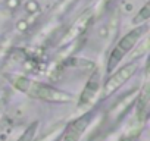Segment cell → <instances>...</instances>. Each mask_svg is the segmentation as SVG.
I'll return each instance as SVG.
<instances>
[{
	"label": "cell",
	"instance_id": "obj_5",
	"mask_svg": "<svg viewBox=\"0 0 150 141\" xmlns=\"http://www.w3.org/2000/svg\"><path fill=\"white\" fill-rule=\"evenodd\" d=\"M137 96H138V90H137V88H135V90H131L128 94L122 96V97L109 109V112H108V115H106L108 121H109V122H116V121H119V119L129 110V107L135 103Z\"/></svg>",
	"mask_w": 150,
	"mask_h": 141
},
{
	"label": "cell",
	"instance_id": "obj_6",
	"mask_svg": "<svg viewBox=\"0 0 150 141\" xmlns=\"http://www.w3.org/2000/svg\"><path fill=\"white\" fill-rule=\"evenodd\" d=\"M90 121H91V115L90 113H86V115L77 118L75 121H72L65 129L63 141H80V138L84 134V131L87 129Z\"/></svg>",
	"mask_w": 150,
	"mask_h": 141
},
{
	"label": "cell",
	"instance_id": "obj_7",
	"mask_svg": "<svg viewBox=\"0 0 150 141\" xmlns=\"http://www.w3.org/2000/svg\"><path fill=\"white\" fill-rule=\"evenodd\" d=\"M99 88H100V75H99V72H94V74L90 77V80L87 81V84H86L83 93L80 94L78 107H86V106H88V104L94 100V97L97 96Z\"/></svg>",
	"mask_w": 150,
	"mask_h": 141
},
{
	"label": "cell",
	"instance_id": "obj_11",
	"mask_svg": "<svg viewBox=\"0 0 150 141\" xmlns=\"http://www.w3.org/2000/svg\"><path fill=\"white\" fill-rule=\"evenodd\" d=\"M147 46H149V40H147V38H144V40H143V43L138 46L137 51H134V53L131 54V59L134 60V59H137V57H141L143 54H146V51H147Z\"/></svg>",
	"mask_w": 150,
	"mask_h": 141
},
{
	"label": "cell",
	"instance_id": "obj_13",
	"mask_svg": "<svg viewBox=\"0 0 150 141\" xmlns=\"http://www.w3.org/2000/svg\"><path fill=\"white\" fill-rule=\"evenodd\" d=\"M112 0H99V6L102 8V6H105V5H108V3H110Z\"/></svg>",
	"mask_w": 150,
	"mask_h": 141
},
{
	"label": "cell",
	"instance_id": "obj_10",
	"mask_svg": "<svg viewBox=\"0 0 150 141\" xmlns=\"http://www.w3.org/2000/svg\"><path fill=\"white\" fill-rule=\"evenodd\" d=\"M37 128H38V122L31 123V125L25 129V132L18 138V141H34L35 134H37Z\"/></svg>",
	"mask_w": 150,
	"mask_h": 141
},
{
	"label": "cell",
	"instance_id": "obj_4",
	"mask_svg": "<svg viewBox=\"0 0 150 141\" xmlns=\"http://www.w3.org/2000/svg\"><path fill=\"white\" fill-rule=\"evenodd\" d=\"M93 19H94V11H91V9L84 11L74 21V24L68 28V31L65 32L60 44H71L75 40H78L81 35H84L87 32V30L90 28V25L93 24Z\"/></svg>",
	"mask_w": 150,
	"mask_h": 141
},
{
	"label": "cell",
	"instance_id": "obj_9",
	"mask_svg": "<svg viewBox=\"0 0 150 141\" xmlns=\"http://www.w3.org/2000/svg\"><path fill=\"white\" fill-rule=\"evenodd\" d=\"M150 18V3L147 2L141 9H140V12L132 18V24L134 25H138V24H143V22H146L147 19Z\"/></svg>",
	"mask_w": 150,
	"mask_h": 141
},
{
	"label": "cell",
	"instance_id": "obj_1",
	"mask_svg": "<svg viewBox=\"0 0 150 141\" xmlns=\"http://www.w3.org/2000/svg\"><path fill=\"white\" fill-rule=\"evenodd\" d=\"M9 80H11V84L16 90H19V91L25 93L27 96L37 99V100H43V102H49V103H69L74 100V97L69 93L59 90L56 87H52L49 84L30 80L27 77L11 75Z\"/></svg>",
	"mask_w": 150,
	"mask_h": 141
},
{
	"label": "cell",
	"instance_id": "obj_3",
	"mask_svg": "<svg viewBox=\"0 0 150 141\" xmlns=\"http://www.w3.org/2000/svg\"><path fill=\"white\" fill-rule=\"evenodd\" d=\"M137 68H138L137 63H135V62H131V63L122 66L121 69H118L115 74H112V75L106 80V82H105V85H103V88H102V96H103V97H109V96L113 94L116 90H119V88L135 74Z\"/></svg>",
	"mask_w": 150,
	"mask_h": 141
},
{
	"label": "cell",
	"instance_id": "obj_8",
	"mask_svg": "<svg viewBox=\"0 0 150 141\" xmlns=\"http://www.w3.org/2000/svg\"><path fill=\"white\" fill-rule=\"evenodd\" d=\"M137 119L140 122H144L149 115V104H150V94H149V84L146 82L141 90H138L137 96Z\"/></svg>",
	"mask_w": 150,
	"mask_h": 141
},
{
	"label": "cell",
	"instance_id": "obj_14",
	"mask_svg": "<svg viewBox=\"0 0 150 141\" xmlns=\"http://www.w3.org/2000/svg\"><path fill=\"white\" fill-rule=\"evenodd\" d=\"M135 140V137H125V138H122L121 141H134Z\"/></svg>",
	"mask_w": 150,
	"mask_h": 141
},
{
	"label": "cell",
	"instance_id": "obj_2",
	"mask_svg": "<svg viewBox=\"0 0 150 141\" xmlns=\"http://www.w3.org/2000/svg\"><path fill=\"white\" fill-rule=\"evenodd\" d=\"M144 31H146L144 27L134 28V30H131L128 34H125V35L118 41V44L112 49L110 56H109V59H108V66H106L108 72H112V70H115V68H116L118 63L125 57V54L129 53V51L135 47V44L140 41V38H141V35L144 34Z\"/></svg>",
	"mask_w": 150,
	"mask_h": 141
},
{
	"label": "cell",
	"instance_id": "obj_12",
	"mask_svg": "<svg viewBox=\"0 0 150 141\" xmlns=\"http://www.w3.org/2000/svg\"><path fill=\"white\" fill-rule=\"evenodd\" d=\"M72 3H75V0H62V2L57 5V8H56V13H63V12H66L71 6H72Z\"/></svg>",
	"mask_w": 150,
	"mask_h": 141
}]
</instances>
